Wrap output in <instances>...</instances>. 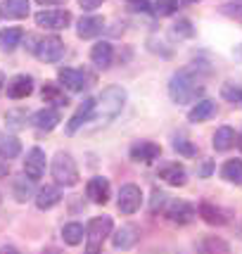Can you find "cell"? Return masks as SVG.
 I'll use <instances>...</instances> for the list:
<instances>
[{
  "instance_id": "35",
  "label": "cell",
  "mask_w": 242,
  "mask_h": 254,
  "mask_svg": "<svg viewBox=\"0 0 242 254\" xmlns=\"http://www.w3.org/2000/svg\"><path fill=\"white\" fill-rule=\"evenodd\" d=\"M202 250L204 252H231V245L219 240V238H204V243H202Z\"/></svg>"
},
{
  "instance_id": "43",
  "label": "cell",
  "mask_w": 242,
  "mask_h": 254,
  "mask_svg": "<svg viewBox=\"0 0 242 254\" xmlns=\"http://www.w3.org/2000/svg\"><path fill=\"white\" fill-rule=\"evenodd\" d=\"M36 2H41V5H64L66 0H36Z\"/></svg>"
},
{
  "instance_id": "2",
  "label": "cell",
  "mask_w": 242,
  "mask_h": 254,
  "mask_svg": "<svg viewBox=\"0 0 242 254\" xmlns=\"http://www.w3.org/2000/svg\"><path fill=\"white\" fill-rule=\"evenodd\" d=\"M204 93L202 81L195 76L192 69H178L169 81V98L176 105H187V102H197V98Z\"/></svg>"
},
{
  "instance_id": "16",
  "label": "cell",
  "mask_w": 242,
  "mask_h": 254,
  "mask_svg": "<svg viewBox=\"0 0 242 254\" xmlns=\"http://www.w3.org/2000/svg\"><path fill=\"white\" fill-rule=\"evenodd\" d=\"M159 178L166 181L169 186H174V188H183L187 183V171L183 164H178V162H171V164H164L159 169Z\"/></svg>"
},
{
  "instance_id": "30",
  "label": "cell",
  "mask_w": 242,
  "mask_h": 254,
  "mask_svg": "<svg viewBox=\"0 0 242 254\" xmlns=\"http://www.w3.org/2000/svg\"><path fill=\"white\" fill-rule=\"evenodd\" d=\"M83 238H86V231H83L81 223H66L64 228H62V240H64L66 245H71V247L81 245Z\"/></svg>"
},
{
  "instance_id": "14",
  "label": "cell",
  "mask_w": 242,
  "mask_h": 254,
  "mask_svg": "<svg viewBox=\"0 0 242 254\" xmlns=\"http://www.w3.org/2000/svg\"><path fill=\"white\" fill-rule=\"evenodd\" d=\"M33 93V78L26 74H17L7 81V98L12 100H24Z\"/></svg>"
},
{
  "instance_id": "40",
  "label": "cell",
  "mask_w": 242,
  "mask_h": 254,
  "mask_svg": "<svg viewBox=\"0 0 242 254\" xmlns=\"http://www.w3.org/2000/svg\"><path fill=\"white\" fill-rule=\"evenodd\" d=\"M105 0H78V5L83 7L86 12H93V10H98L100 5H102Z\"/></svg>"
},
{
  "instance_id": "33",
  "label": "cell",
  "mask_w": 242,
  "mask_h": 254,
  "mask_svg": "<svg viewBox=\"0 0 242 254\" xmlns=\"http://www.w3.org/2000/svg\"><path fill=\"white\" fill-rule=\"evenodd\" d=\"M171 33L176 36V38H192L195 36V26L190 19H178L174 26H171Z\"/></svg>"
},
{
  "instance_id": "29",
  "label": "cell",
  "mask_w": 242,
  "mask_h": 254,
  "mask_svg": "<svg viewBox=\"0 0 242 254\" xmlns=\"http://www.w3.org/2000/svg\"><path fill=\"white\" fill-rule=\"evenodd\" d=\"M12 192H14V199H17V202H26V199H31L33 197V178H29L26 174L19 176V178H14Z\"/></svg>"
},
{
  "instance_id": "12",
  "label": "cell",
  "mask_w": 242,
  "mask_h": 254,
  "mask_svg": "<svg viewBox=\"0 0 242 254\" xmlns=\"http://www.w3.org/2000/svg\"><path fill=\"white\" fill-rule=\"evenodd\" d=\"M138 238H140V228L133 226V223H126L112 235V247L114 250H131L133 245L138 243Z\"/></svg>"
},
{
  "instance_id": "44",
  "label": "cell",
  "mask_w": 242,
  "mask_h": 254,
  "mask_svg": "<svg viewBox=\"0 0 242 254\" xmlns=\"http://www.w3.org/2000/svg\"><path fill=\"white\" fill-rule=\"evenodd\" d=\"M238 147H240V152H242V133L238 135Z\"/></svg>"
},
{
  "instance_id": "10",
  "label": "cell",
  "mask_w": 242,
  "mask_h": 254,
  "mask_svg": "<svg viewBox=\"0 0 242 254\" xmlns=\"http://www.w3.org/2000/svg\"><path fill=\"white\" fill-rule=\"evenodd\" d=\"M93 110H95V100L93 98H86L81 105L76 107V112L71 114V119L66 122V128L64 131L69 133V135H74V133L83 126L86 122H90V117H93Z\"/></svg>"
},
{
  "instance_id": "13",
  "label": "cell",
  "mask_w": 242,
  "mask_h": 254,
  "mask_svg": "<svg viewBox=\"0 0 242 254\" xmlns=\"http://www.w3.org/2000/svg\"><path fill=\"white\" fill-rule=\"evenodd\" d=\"M60 122H62V117H60L57 107H43V110H38L31 117V124L38 131H53V128L60 126Z\"/></svg>"
},
{
  "instance_id": "37",
  "label": "cell",
  "mask_w": 242,
  "mask_h": 254,
  "mask_svg": "<svg viewBox=\"0 0 242 254\" xmlns=\"http://www.w3.org/2000/svg\"><path fill=\"white\" fill-rule=\"evenodd\" d=\"M221 12H223L226 17H231V19H235V22L242 24V0H238V2H226V5H221Z\"/></svg>"
},
{
  "instance_id": "36",
  "label": "cell",
  "mask_w": 242,
  "mask_h": 254,
  "mask_svg": "<svg viewBox=\"0 0 242 254\" xmlns=\"http://www.w3.org/2000/svg\"><path fill=\"white\" fill-rule=\"evenodd\" d=\"M221 95L228 100V102H233V105H240V107H242V88L233 86V83H226V86L221 88Z\"/></svg>"
},
{
  "instance_id": "41",
  "label": "cell",
  "mask_w": 242,
  "mask_h": 254,
  "mask_svg": "<svg viewBox=\"0 0 242 254\" xmlns=\"http://www.w3.org/2000/svg\"><path fill=\"white\" fill-rule=\"evenodd\" d=\"M211 169H214V164H211L209 159H207V162L202 164V169H199L197 174H199V176H202V178H207V176H209V174H211Z\"/></svg>"
},
{
  "instance_id": "7",
  "label": "cell",
  "mask_w": 242,
  "mask_h": 254,
  "mask_svg": "<svg viewBox=\"0 0 242 254\" xmlns=\"http://www.w3.org/2000/svg\"><path fill=\"white\" fill-rule=\"evenodd\" d=\"M57 81L62 83V88L71 90V93H81V90H86L90 86L88 74H86L83 69H71V66L60 69V71H57Z\"/></svg>"
},
{
  "instance_id": "23",
  "label": "cell",
  "mask_w": 242,
  "mask_h": 254,
  "mask_svg": "<svg viewBox=\"0 0 242 254\" xmlns=\"http://www.w3.org/2000/svg\"><path fill=\"white\" fill-rule=\"evenodd\" d=\"M41 95H43V102H50L53 107H66L69 105V98L62 90V83H55V81H45Z\"/></svg>"
},
{
  "instance_id": "17",
  "label": "cell",
  "mask_w": 242,
  "mask_h": 254,
  "mask_svg": "<svg viewBox=\"0 0 242 254\" xmlns=\"http://www.w3.org/2000/svg\"><path fill=\"white\" fill-rule=\"evenodd\" d=\"M102 29H105V19L100 14H86L76 24L78 38H95V36L102 33Z\"/></svg>"
},
{
  "instance_id": "45",
  "label": "cell",
  "mask_w": 242,
  "mask_h": 254,
  "mask_svg": "<svg viewBox=\"0 0 242 254\" xmlns=\"http://www.w3.org/2000/svg\"><path fill=\"white\" fill-rule=\"evenodd\" d=\"M183 2H187V5H195V2H199V0H183Z\"/></svg>"
},
{
  "instance_id": "26",
  "label": "cell",
  "mask_w": 242,
  "mask_h": 254,
  "mask_svg": "<svg viewBox=\"0 0 242 254\" xmlns=\"http://www.w3.org/2000/svg\"><path fill=\"white\" fill-rule=\"evenodd\" d=\"M235 140H238V135H235V131H233L231 126H221V128H216V133H214L211 145H214L216 152H226V150H231L233 145H235Z\"/></svg>"
},
{
  "instance_id": "24",
  "label": "cell",
  "mask_w": 242,
  "mask_h": 254,
  "mask_svg": "<svg viewBox=\"0 0 242 254\" xmlns=\"http://www.w3.org/2000/svg\"><path fill=\"white\" fill-rule=\"evenodd\" d=\"M199 216L204 219V223H209V226H226L228 223V214L216 207V204H211V202H202L199 204Z\"/></svg>"
},
{
  "instance_id": "28",
  "label": "cell",
  "mask_w": 242,
  "mask_h": 254,
  "mask_svg": "<svg viewBox=\"0 0 242 254\" xmlns=\"http://www.w3.org/2000/svg\"><path fill=\"white\" fill-rule=\"evenodd\" d=\"M221 178L235 186H242V159H228L221 166Z\"/></svg>"
},
{
  "instance_id": "22",
  "label": "cell",
  "mask_w": 242,
  "mask_h": 254,
  "mask_svg": "<svg viewBox=\"0 0 242 254\" xmlns=\"http://www.w3.org/2000/svg\"><path fill=\"white\" fill-rule=\"evenodd\" d=\"M112 60H114V48L107 41H100V43L93 45L90 50V62L98 66V69H110Z\"/></svg>"
},
{
  "instance_id": "8",
  "label": "cell",
  "mask_w": 242,
  "mask_h": 254,
  "mask_svg": "<svg viewBox=\"0 0 242 254\" xmlns=\"http://www.w3.org/2000/svg\"><path fill=\"white\" fill-rule=\"evenodd\" d=\"M140 204H143V192L138 186H133V183L121 186L119 199H117V207H119L121 214H135L140 209Z\"/></svg>"
},
{
  "instance_id": "5",
  "label": "cell",
  "mask_w": 242,
  "mask_h": 254,
  "mask_svg": "<svg viewBox=\"0 0 242 254\" xmlns=\"http://www.w3.org/2000/svg\"><path fill=\"white\" fill-rule=\"evenodd\" d=\"M33 55L38 57L41 62H60L64 57V41L60 36H45V38H38L36 41V48H33Z\"/></svg>"
},
{
  "instance_id": "25",
  "label": "cell",
  "mask_w": 242,
  "mask_h": 254,
  "mask_svg": "<svg viewBox=\"0 0 242 254\" xmlns=\"http://www.w3.org/2000/svg\"><path fill=\"white\" fill-rule=\"evenodd\" d=\"M24 31L19 26H10V29H2L0 31V50L2 53H14L19 45H22Z\"/></svg>"
},
{
  "instance_id": "34",
  "label": "cell",
  "mask_w": 242,
  "mask_h": 254,
  "mask_svg": "<svg viewBox=\"0 0 242 254\" xmlns=\"http://www.w3.org/2000/svg\"><path fill=\"white\" fill-rule=\"evenodd\" d=\"M174 150L183 157H197V145H192L187 138H174Z\"/></svg>"
},
{
  "instance_id": "4",
  "label": "cell",
  "mask_w": 242,
  "mask_h": 254,
  "mask_svg": "<svg viewBox=\"0 0 242 254\" xmlns=\"http://www.w3.org/2000/svg\"><path fill=\"white\" fill-rule=\"evenodd\" d=\"M112 235V216H95L86 228V250L95 254L102 250L105 240Z\"/></svg>"
},
{
  "instance_id": "21",
  "label": "cell",
  "mask_w": 242,
  "mask_h": 254,
  "mask_svg": "<svg viewBox=\"0 0 242 254\" xmlns=\"http://www.w3.org/2000/svg\"><path fill=\"white\" fill-rule=\"evenodd\" d=\"M216 102L214 100H197L192 107H190V112H187V122L192 124H202L207 122V119H211L214 114H216Z\"/></svg>"
},
{
  "instance_id": "19",
  "label": "cell",
  "mask_w": 242,
  "mask_h": 254,
  "mask_svg": "<svg viewBox=\"0 0 242 254\" xmlns=\"http://www.w3.org/2000/svg\"><path fill=\"white\" fill-rule=\"evenodd\" d=\"M31 12L29 0H2L0 2V17L5 19H24Z\"/></svg>"
},
{
  "instance_id": "42",
  "label": "cell",
  "mask_w": 242,
  "mask_h": 254,
  "mask_svg": "<svg viewBox=\"0 0 242 254\" xmlns=\"http://www.w3.org/2000/svg\"><path fill=\"white\" fill-rule=\"evenodd\" d=\"M7 174H10V162L5 157H0V178L7 176Z\"/></svg>"
},
{
  "instance_id": "31",
  "label": "cell",
  "mask_w": 242,
  "mask_h": 254,
  "mask_svg": "<svg viewBox=\"0 0 242 254\" xmlns=\"http://www.w3.org/2000/svg\"><path fill=\"white\" fill-rule=\"evenodd\" d=\"M5 122H7V126H10L12 131H19V128L26 126V112L24 110H10L7 114H5Z\"/></svg>"
},
{
  "instance_id": "39",
  "label": "cell",
  "mask_w": 242,
  "mask_h": 254,
  "mask_svg": "<svg viewBox=\"0 0 242 254\" xmlns=\"http://www.w3.org/2000/svg\"><path fill=\"white\" fill-rule=\"evenodd\" d=\"M128 5H131L135 12H143V14H154V7L150 0H128Z\"/></svg>"
},
{
  "instance_id": "46",
  "label": "cell",
  "mask_w": 242,
  "mask_h": 254,
  "mask_svg": "<svg viewBox=\"0 0 242 254\" xmlns=\"http://www.w3.org/2000/svg\"><path fill=\"white\" fill-rule=\"evenodd\" d=\"M2 83H5V76L0 74V90H2Z\"/></svg>"
},
{
  "instance_id": "6",
  "label": "cell",
  "mask_w": 242,
  "mask_h": 254,
  "mask_svg": "<svg viewBox=\"0 0 242 254\" xmlns=\"http://www.w3.org/2000/svg\"><path fill=\"white\" fill-rule=\"evenodd\" d=\"M36 24L50 29V31H62L71 24V12L69 10H41L36 12Z\"/></svg>"
},
{
  "instance_id": "32",
  "label": "cell",
  "mask_w": 242,
  "mask_h": 254,
  "mask_svg": "<svg viewBox=\"0 0 242 254\" xmlns=\"http://www.w3.org/2000/svg\"><path fill=\"white\" fill-rule=\"evenodd\" d=\"M154 14L159 17H171L178 10V0H154Z\"/></svg>"
},
{
  "instance_id": "27",
  "label": "cell",
  "mask_w": 242,
  "mask_h": 254,
  "mask_svg": "<svg viewBox=\"0 0 242 254\" xmlns=\"http://www.w3.org/2000/svg\"><path fill=\"white\" fill-rule=\"evenodd\" d=\"M19 152H22V143H19V138H17V135H12V133L0 131V157H5V159H14V157H19Z\"/></svg>"
},
{
  "instance_id": "3",
  "label": "cell",
  "mask_w": 242,
  "mask_h": 254,
  "mask_svg": "<svg viewBox=\"0 0 242 254\" xmlns=\"http://www.w3.org/2000/svg\"><path fill=\"white\" fill-rule=\"evenodd\" d=\"M50 174H53V178H55L60 186H64V188H71V186L78 183V166L69 152H57V155L53 157Z\"/></svg>"
},
{
  "instance_id": "15",
  "label": "cell",
  "mask_w": 242,
  "mask_h": 254,
  "mask_svg": "<svg viewBox=\"0 0 242 254\" xmlns=\"http://www.w3.org/2000/svg\"><path fill=\"white\" fill-rule=\"evenodd\" d=\"M159 155H162V147L157 143H150V140H140V143L131 145V159L133 162L150 164L154 159H159Z\"/></svg>"
},
{
  "instance_id": "1",
  "label": "cell",
  "mask_w": 242,
  "mask_h": 254,
  "mask_svg": "<svg viewBox=\"0 0 242 254\" xmlns=\"http://www.w3.org/2000/svg\"><path fill=\"white\" fill-rule=\"evenodd\" d=\"M123 105H126V90L121 86H107L95 100V110H93L90 122H95L98 126H107L121 114Z\"/></svg>"
},
{
  "instance_id": "18",
  "label": "cell",
  "mask_w": 242,
  "mask_h": 254,
  "mask_svg": "<svg viewBox=\"0 0 242 254\" xmlns=\"http://www.w3.org/2000/svg\"><path fill=\"white\" fill-rule=\"evenodd\" d=\"M86 192H88L90 202H95V204H107V199H110V181L102 176H95L88 181V186H86Z\"/></svg>"
},
{
  "instance_id": "11",
  "label": "cell",
  "mask_w": 242,
  "mask_h": 254,
  "mask_svg": "<svg viewBox=\"0 0 242 254\" xmlns=\"http://www.w3.org/2000/svg\"><path fill=\"white\" fill-rule=\"evenodd\" d=\"M24 174L33 181H38V178L45 174V152L41 147H31L29 152H26V159H24Z\"/></svg>"
},
{
  "instance_id": "20",
  "label": "cell",
  "mask_w": 242,
  "mask_h": 254,
  "mask_svg": "<svg viewBox=\"0 0 242 254\" xmlns=\"http://www.w3.org/2000/svg\"><path fill=\"white\" fill-rule=\"evenodd\" d=\"M62 199V190H60V183L57 186H43V188L36 192V207L41 211L53 209L55 204H60Z\"/></svg>"
},
{
  "instance_id": "9",
  "label": "cell",
  "mask_w": 242,
  "mask_h": 254,
  "mask_svg": "<svg viewBox=\"0 0 242 254\" xmlns=\"http://www.w3.org/2000/svg\"><path fill=\"white\" fill-rule=\"evenodd\" d=\"M197 211L192 204H187L183 199H174L169 207H166V219L171 223H178V226H187V223L195 221Z\"/></svg>"
},
{
  "instance_id": "38",
  "label": "cell",
  "mask_w": 242,
  "mask_h": 254,
  "mask_svg": "<svg viewBox=\"0 0 242 254\" xmlns=\"http://www.w3.org/2000/svg\"><path fill=\"white\" fill-rule=\"evenodd\" d=\"M166 197H169V195H166L164 190H154V192H152V204H150V211H152V214H157V211H159L166 204V202H169Z\"/></svg>"
}]
</instances>
